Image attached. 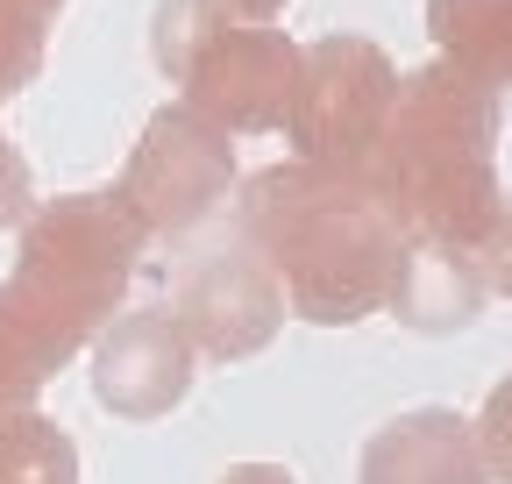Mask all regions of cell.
<instances>
[{"label":"cell","instance_id":"1","mask_svg":"<svg viewBox=\"0 0 512 484\" xmlns=\"http://www.w3.org/2000/svg\"><path fill=\"white\" fill-rule=\"evenodd\" d=\"M235 207H242V235L285 278V299L299 321L356 328L377 307H392V278L413 235L377 200L370 178L292 157L242 178Z\"/></svg>","mask_w":512,"mask_h":484},{"label":"cell","instance_id":"2","mask_svg":"<svg viewBox=\"0 0 512 484\" xmlns=\"http://www.w3.org/2000/svg\"><path fill=\"white\" fill-rule=\"evenodd\" d=\"M363 178L399 214L406 235L477 250L491 235V221L505 214V193H498V86L470 79L448 57L406 72L399 114H392V129H384Z\"/></svg>","mask_w":512,"mask_h":484},{"label":"cell","instance_id":"3","mask_svg":"<svg viewBox=\"0 0 512 484\" xmlns=\"http://www.w3.org/2000/svg\"><path fill=\"white\" fill-rule=\"evenodd\" d=\"M143 250H150V235L114 186L57 193L22 221L15 271L0 285V314L29 335V349L50 371H64L86 342H100L114 328V307H121L128 278H136Z\"/></svg>","mask_w":512,"mask_h":484},{"label":"cell","instance_id":"4","mask_svg":"<svg viewBox=\"0 0 512 484\" xmlns=\"http://www.w3.org/2000/svg\"><path fill=\"white\" fill-rule=\"evenodd\" d=\"M299 50L278 22L242 15L235 0H157L150 57L192 114L228 136H271L292 114Z\"/></svg>","mask_w":512,"mask_h":484},{"label":"cell","instance_id":"5","mask_svg":"<svg viewBox=\"0 0 512 484\" xmlns=\"http://www.w3.org/2000/svg\"><path fill=\"white\" fill-rule=\"evenodd\" d=\"M399 65L384 57L370 36H313L299 50V86L285 114V143L306 164H335V171H370L384 129L399 114Z\"/></svg>","mask_w":512,"mask_h":484},{"label":"cell","instance_id":"6","mask_svg":"<svg viewBox=\"0 0 512 484\" xmlns=\"http://www.w3.org/2000/svg\"><path fill=\"white\" fill-rule=\"evenodd\" d=\"M114 193L128 200V214L143 221L150 242H185L235 193V143H228V129H214L207 114H192L185 100H171V107H157L143 121V136H136V150H128Z\"/></svg>","mask_w":512,"mask_h":484},{"label":"cell","instance_id":"7","mask_svg":"<svg viewBox=\"0 0 512 484\" xmlns=\"http://www.w3.org/2000/svg\"><path fill=\"white\" fill-rule=\"evenodd\" d=\"M171 314L178 328L192 335V349L214 356V363H242L256 356L292 314L285 299V278L264 264V250L242 235V242H221L200 264H185L178 292H171Z\"/></svg>","mask_w":512,"mask_h":484},{"label":"cell","instance_id":"8","mask_svg":"<svg viewBox=\"0 0 512 484\" xmlns=\"http://www.w3.org/2000/svg\"><path fill=\"white\" fill-rule=\"evenodd\" d=\"M192 335L178 328V314L150 307V314H121L100 342H93V399L114 420H164L185 392H192Z\"/></svg>","mask_w":512,"mask_h":484},{"label":"cell","instance_id":"9","mask_svg":"<svg viewBox=\"0 0 512 484\" xmlns=\"http://www.w3.org/2000/svg\"><path fill=\"white\" fill-rule=\"evenodd\" d=\"M356 484H491V463L477 449V420L448 413V406L384 420L363 442Z\"/></svg>","mask_w":512,"mask_h":484},{"label":"cell","instance_id":"10","mask_svg":"<svg viewBox=\"0 0 512 484\" xmlns=\"http://www.w3.org/2000/svg\"><path fill=\"white\" fill-rule=\"evenodd\" d=\"M484 292H491V278H484L477 250L413 235L399 257V278H392V314L420 335H456L484 314Z\"/></svg>","mask_w":512,"mask_h":484},{"label":"cell","instance_id":"11","mask_svg":"<svg viewBox=\"0 0 512 484\" xmlns=\"http://www.w3.org/2000/svg\"><path fill=\"white\" fill-rule=\"evenodd\" d=\"M434 57L463 65L484 86H512V0H427Z\"/></svg>","mask_w":512,"mask_h":484},{"label":"cell","instance_id":"12","mask_svg":"<svg viewBox=\"0 0 512 484\" xmlns=\"http://www.w3.org/2000/svg\"><path fill=\"white\" fill-rule=\"evenodd\" d=\"M0 484H79L72 435L43 413H15L0 428Z\"/></svg>","mask_w":512,"mask_h":484},{"label":"cell","instance_id":"13","mask_svg":"<svg viewBox=\"0 0 512 484\" xmlns=\"http://www.w3.org/2000/svg\"><path fill=\"white\" fill-rule=\"evenodd\" d=\"M72 0H0V107H8L22 86H36L50 29Z\"/></svg>","mask_w":512,"mask_h":484},{"label":"cell","instance_id":"14","mask_svg":"<svg viewBox=\"0 0 512 484\" xmlns=\"http://www.w3.org/2000/svg\"><path fill=\"white\" fill-rule=\"evenodd\" d=\"M50 378V363L29 349V335L0 314V428H8L15 413H36V392Z\"/></svg>","mask_w":512,"mask_h":484},{"label":"cell","instance_id":"15","mask_svg":"<svg viewBox=\"0 0 512 484\" xmlns=\"http://www.w3.org/2000/svg\"><path fill=\"white\" fill-rule=\"evenodd\" d=\"M477 449H484L491 477L512 484V378H498L491 399H484V413H477Z\"/></svg>","mask_w":512,"mask_h":484},{"label":"cell","instance_id":"16","mask_svg":"<svg viewBox=\"0 0 512 484\" xmlns=\"http://www.w3.org/2000/svg\"><path fill=\"white\" fill-rule=\"evenodd\" d=\"M477 257H484V278H491V292H505V299H512V200H505V214L491 221V235L477 242Z\"/></svg>","mask_w":512,"mask_h":484},{"label":"cell","instance_id":"17","mask_svg":"<svg viewBox=\"0 0 512 484\" xmlns=\"http://www.w3.org/2000/svg\"><path fill=\"white\" fill-rule=\"evenodd\" d=\"M29 214V164H22V150L0 136V228L8 221H22Z\"/></svg>","mask_w":512,"mask_h":484},{"label":"cell","instance_id":"18","mask_svg":"<svg viewBox=\"0 0 512 484\" xmlns=\"http://www.w3.org/2000/svg\"><path fill=\"white\" fill-rule=\"evenodd\" d=\"M221 484H299L285 463H235V470H221Z\"/></svg>","mask_w":512,"mask_h":484},{"label":"cell","instance_id":"19","mask_svg":"<svg viewBox=\"0 0 512 484\" xmlns=\"http://www.w3.org/2000/svg\"><path fill=\"white\" fill-rule=\"evenodd\" d=\"M235 8L256 15V22H278V15H285V0H235Z\"/></svg>","mask_w":512,"mask_h":484}]
</instances>
